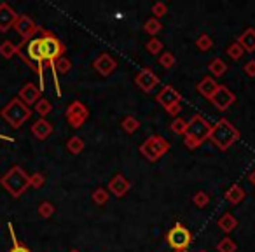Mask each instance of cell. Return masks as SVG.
Returning <instances> with one entry per match:
<instances>
[{
	"instance_id": "1",
	"label": "cell",
	"mask_w": 255,
	"mask_h": 252,
	"mask_svg": "<svg viewBox=\"0 0 255 252\" xmlns=\"http://www.w3.org/2000/svg\"><path fill=\"white\" fill-rule=\"evenodd\" d=\"M211 125L201 114H194L187 123V131L184 135V144L189 149H198L210 140Z\"/></svg>"
},
{
	"instance_id": "2",
	"label": "cell",
	"mask_w": 255,
	"mask_h": 252,
	"mask_svg": "<svg viewBox=\"0 0 255 252\" xmlns=\"http://www.w3.org/2000/svg\"><path fill=\"white\" fill-rule=\"evenodd\" d=\"M210 140L217 145L220 151H227L231 145H234L240 140V130L226 118H220L211 126Z\"/></svg>"
},
{
	"instance_id": "3",
	"label": "cell",
	"mask_w": 255,
	"mask_h": 252,
	"mask_svg": "<svg viewBox=\"0 0 255 252\" xmlns=\"http://www.w3.org/2000/svg\"><path fill=\"white\" fill-rule=\"evenodd\" d=\"M0 186H2L12 198H19L23 196V193L30 188V175L26 174L19 165H14V167H11L0 177Z\"/></svg>"
},
{
	"instance_id": "4",
	"label": "cell",
	"mask_w": 255,
	"mask_h": 252,
	"mask_svg": "<svg viewBox=\"0 0 255 252\" xmlns=\"http://www.w3.org/2000/svg\"><path fill=\"white\" fill-rule=\"evenodd\" d=\"M32 114H34V112H32V109H30L28 105L23 104L19 98H11V100H9V104L5 105L2 111H0L2 119H4V121H7L9 126H11V128H14V130L21 128V126L30 119V116H32Z\"/></svg>"
},
{
	"instance_id": "5",
	"label": "cell",
	"mask_w": 255,
	"mask_h": 252,
	"mask_svg": "<svg viewBox=\"0 0 255 252\" xmlns=\"http://www.w3.org/2000/svg\"><path fill=\"white\" fill-rule=\"evenodd\" d=\"M170 147H171L170 140H166L163 135H151V137L140 145V154L144 156L147 161L155 163V161H159L170 151Z\"/></svg>"
},
{
	"instance_id": "6",
	"label": "cell",
	"mask_w": 255,
	"mask_h": 252,
	"mask_svg": "<svg viewBox=\"0 0 255 252\" xmlns=\"http://www.w3.org/2000/svg\"><path fill=\"white\" fill-rule=\"evenodd\" d=\"M39 32L42 34L41 39H42V53H44V62L48 63V65H51V63H54L56 60H59L63 55H65L67 48H65V44H63V42L59 41V39L56 37L52 32H49V30L41 28Z\"/></svg>"
},
{
	"instance_id": "7",
	"label": "cell",
	"mask_w": 255,
	"mask_h": 252,
	"mask_svg": "<svg viewBox=\"0 0 255 252\" xmlns=\"http://www.w3.org/2000/svg\"><path fill=\"white\" fill-rule=\"evenodd\" d=\"M166 242L173 251L184 252L189 249L191 242H193V233L184 226V224H175L173 228H170L166 233Z\"/></svg>"
},
{
	"instance_id": "8",
	"label": "cell",
	"mask_w": 255,
	"mask_h": 252,
	"mask_svg": "<svg viewBox=\"0 0 255 252\" xmlns=\"http://www.w3.org/2000/svg\"><path fill=\"white\" fill-rule=\"evenodd\" d=\"M65 118H67V123L72 126V128L79 130V128H82V126H84V123L88 121L89 111H88V107L82 104V102L75 100V102H72V104L67 107Z\"/></svg>"
},
{
	"instance_id": "9",
	"label": "cell",
	"mask_w": 255,
	"mask_h": 252,
	"mask_svg": "<svg viewBox=\"0 0 255 252\" xmlns=\"http://www.w3.org/2000/svg\"><path fill=\"white\" fill-rule=\"evenodd\" d=\"M14 30L19 34L21 41L26 44V42H30L32 39L35 37V34H37V32H39L41 28H39L37 23H35L34 19L30 18V16L19 14L18 21H16V25H14Z\"/></svg>"
},
{
	"instance_id": "10",
	"label": "cell",
	"mask_w": 255,
	"mask_h": 252,
	"mask_svg": "<svg viewBox=\"0 0 255 252\" xmlns=\"http://www.w3.org/2000/svg\"><path fill=\"white\" fill-rule=\"evenodd\" d=\"M210 102L213 104L215 109H218L220 112H226L227 109L236 102V97H234V93L231 91L229 88H226V86L220 84L217 91H215V95L210 98Z\"/></svg>"
},
{
	"instance_id": "11",
	"label": "cell",
	"mask_w": 255,
	"mask_h": 252,
	"mask_svg": "<svg viewBox=\"0 0 255 252\" xmlns=\"http://www.w3.org/2000/svg\"><path fill=\"white\" fill-rule=\"evenodd\" d=\"M135 84L144 93H151L154 91V88L159 84V77L152 68H142V70L135 75Z\"/></svg>"
},
{
	"instance_id": "12",
	"label": "cell",
	"mask_w": 255,
	"mask_h": 252,
	"mask_svg": "<svg viewBox=\"0 0 255 252\" xmlns=\"http://www.w3.org/2000/svg\"><path fill=\"white\" fill-rule=\"evenodd\" d=\"M155 100H157L159 105H163L166 111H170V109L175 107V105H182V95L173 88V86H164V88L157 93Z\"/></svg>"
},
{
	"instance_id": "13",
	"label": "cell",
	"mask_w": 255,
	"mask_h": 252,
	"mask_svg": "<svg viewBox=\"0 0 255 252\" xmlns=\"http://www.w3.org/2000/svg\"><path fill=\"white\" fill-rule=\"evenodd\" d=\"M93 68L100 75H103V77H108V75L114 74V70L117 68V62H115L114 56L108 55V53H102V55L97 56L95 62H93Z\"/></svg>"
},
{
	"instance_id": "14",
	"label": "cell",
	"mask_w": 255,
	"mask_h": 252,
	"mask_svg": "<svg viewBox=\"0 0 255 252\" xmlns=\"http://www.w3.org/2000/svg\"><path fill=\"white\" fill-rule=\"evenodd\" d=\"M130 189H131V182L122 174L114 175L107 184V191L110 194H114L115 198H124L126 194L130 193Z\"/></svg>"
},
{
	"instance_id": "15",
	"label": "cell",
	"mask_w": 255,
	"mask_h": 252,
	"mask_svg": "<svg viewBox=\"0 0 255 252\" xmlns=\"http://www.w3.org/2000/svg\"><path fill=\"white\" fill-rule=\"evenodd\" d=\"M19 14L7 4V2H2L0 4V32L5 34L11 28H14L16 21H18Z\"/></svg>"
},
{
	"instance_id": "16",
	"label": "cell",
	"mask_w": 255,
	"mask_h": 252,
	"mask_svg": "<svg viewBox=\"0 0 255 252\" xmlns=\"http://www.w3.org/2000/svg\"><path fill=\"white\" fill-rule=\"evenodd\" d=\"M41 88L39 86H35L34 82H25V84L21 86V89H19L18 93V98L23 102L25 105H28L30 109H32V105H35L39 100H41Z\"/></svg>"
},
{
	"instance_id": "17",
	"label": "cell",
	"mask_w": 255,
	"mask_h": 252,
	"mask_svg": "<svg viewBox=\"0 0 255 252\" xmlns=\"http://www.w3.org/2000/svg\"><path fill=\"white\" fill-rule=\"evenodd\" d=\"M32 133L37 140H46L51 137L52 133V125L51 121H48L46 118H39L37 121L32 125Z\"/></svg>"
},
{
	"instance_id": "18",
	"label": "cell",
	"mask_w": 255,
	"mask_h": 252,
	"mask_svg": "<svg viewBox=\"0 0 255 252\" xmlns=\"http://www.w3.org/2000/svg\"><path fill=\"white\" fill-rule=\"evenodd\" d=\"M218 86L220 84H218L211 75H204V77L200 81V84H198V93H200L201 97L206 98V100H210V98L215 95V91L218 89Z\"/></svg>"
},
{
	"instance_id": "19",
	"label": "cell",
	"mask_w": 255,
	"mask_h": 252,
	"mask_svg": "<svg viewBox=\"0 0 255 252\" xmlns=\"http://www.w3.org/2000/svg\"><path fill=\"white\" fill-rule=\"evenodd\" d=\"M245 189L241 188L240 184H233L229 189L226 191V194H224V198H226V201L227 203H231V205H238V203H241V201L245 200Z\"/></svg>"
},
{
	"instance_id": "20",
	"label": "cell",
	"mask_w": 255,
	"mask_h": 252,
	"mask_svg": "<svg viewBox=\"0 0 255 252\" xmlns=\"http://www.w3.org/2000/svg\"><path fill=\"white\" fill-rule=\"evenodd\" d=\"M238 44L245 49V53L255 51V28H247L238 39Z\"/></svg>"
},
{
	"instance_id": "21",
	"label": "cell",
	"mask_w": 255,
	"mask_h": 252,
	"mask_svg": "<svg viewBox=\"0 0 255 252\" xmlns=\"http://www.w3.org/2000/svg\"><path fill=\"white\" fill-rule=\"evenodd\" d=\"M217 226L220 228L224 233H231V231H234L238 228V221H236V217H234L233 214L226 212L224 215H220V217H218Z\"/></svg>"
},
{
	"instance_id": "22",
	"label": "cell",
	"mask_w": 255,
	"mask_h": 252,
	"mask_svg": "<svg viewBox=\"0 0 255 252\" xmlns=\"http://www.w3.org/2000/svg\"><path fill=\"white\" fill-rule=\"evenodd\" d=\"M208 68H210L213 77H222V75H226L227 72V65L222 58H213L210 62V65H208Z\"/></svg>"
},
{
	"instance_id": "23",
	"label": "cell",
	"mask_w": 255,
	"mask_h": 252,
	"mask_svg": "<svg viewBox=\"0 0 255 252\" xmlns=\"http://www.w3.org/2000/svg\"><path fill=\"white\" fill-rule=\"evenodd\" d=\"M84 147H86L84 140H82L79 135H74V137H70L67 140V151L70 152V154H74V156L81 154V152L84 151Z\"/></svg>"
},
{
	"instance_id": "24",
	"label": "cell",
	"mask_w": 255,
	"mask_h": 252,
	"mask_svg": "<svg viewBox=\"0 0 255 252\" xmlns=\"http://www.w3.org/2000/svg\"><path fill=\"white\" fill-rule=\"evenodd\" d=\"M16 53H18V46H16L12 41H9V39L0 44V56H2V58L11 60L16 56Z\"/></svg>"
},
{
	"instance_id": "25",
	"label": "cell",
	"mask_w": 255,
	"mask_h": 252,
	"mask_svg": "<svg viewBox=\"0 0 255 252\" xmlns=\"http://www.w3.org/2000/svg\"><path fill=\"white\" fill-rule=\"evenodd\" d=\"M121 126L126 133L131 135V133H135V131H138V128H140V121H138L137 118H133V116H126V118L122 119Z\"/></svg>"
},
{
	"instance_id": "26",
	"label": "cell",
	"mask_w": 255,
	"mask_h": 252,
	"mask_svg": "<svg viewBox=\"0 0 255 252\" xmlns=\"http://www.w3.org/2000/svg\"><path fill=\"white\" fill-rule=\"evenodd\" d=\"M144 28H145V32H147L149 35H152V37H155V35H157L159 32H161V28H163V25H161V21H159V19H155L154 16H152V18H149L147 21H145Z\"/></svg>"
},
{
	"instance_id": "27",
	"label": "cell",
	"mask_w": 255,
	"mask_h": 252,
	"mask_svg": "<svg viewBox=\"0 0 255 252\" xmlns=\"http://www.w3.org/2000/svg\"><path fill=\"white\" fill-rule=\"evenodd\" d=\"M226 53H227V56H229L231 60H234V62H238V60H241L245 56V49L241 48L240 44H238V41L227 46Z\"/></svg>"
},
{
	"instance_id": "28",
	"label": "cell",
	"mask_w": 255,
	"mask_h": 252,
	"mask_svg": "<svg viewBox=\"0 0 255 252\" xmlns=\"http://www.w3.org/2000/svg\"><path fill=\"white\" fill-rule=\"evenodd\" d=\"M54 68H56V74H68L72 70V62L67 58V56H61L59 60L54 62Z\"/></svg>"
},
{
	"instance_id": "29",
	"label": "cell",
	"mask_w": 255,
	"mask_h": 252,
	"mask_svg": "<svg viewBox=\"0 0 255 252\" xmlns=\"http://www.w3.org/2000/svg\"><path fill=\"white\" fill-rule=\"evenodd\" d=\"M9 233H11V238H12V249L7 252H32V249H28L25 244H21V242L16 238L14 235V228H12V224L9 223Z\"/></svg>"
},
{
	"instance_id": "30",
	"label": "cell",
	"mask_w": 255,
	"mask_h": 252,
	"mask_svg": "<svg viewBox=\"0 0 255 252\" xmlns=\"http://www.w3.org/2000/svg\"><path fill=\"white\" fill-rule=\"evenodd\" d=\"M236 249H238L236 242L229 237L222 238V240L217 244V252H236Z\"/></svg>"
},
{
	"instance_id": "31",
	"label": "cell",
	"mask_w": 255,
	"mask_h": 252,
	"mask_svg": "<svg viewBox=\"0 0 255 252\" xmlns=\"http://www.w3.org/2000/svg\"><path fill=\"white\" fill-rule=\"evenodd\" d=\"M196 48L200 49V51H203V53L210 51V49L213 48V39H211L208 34H201L200 37H198V41H196Z\"/></svg>"
},
{
	"instance_id": "32",
	"label": "cell",
	"mask_w": 255,
	"mask_h": 252,
	"mask_svg": "<svg viewBox=\"0 0 255 252\" xmlns=\"http://www.w3.org/2000/svg\"><path fill=\"white\" fill-rule=\"evenodd\" d=\"M159 65H161L163 68H166V70L173 68L175 67V56H173V53H170V51L161 53V55H159Z\"/></svg>"
},
{
	"instance_id": "33",
	"label": "cell",
	"mask_w": 255,
	"mask_h": 252,
	"mask_svg": "<svg viewBox=\"0 0 255 252\" xmlns=\"http://www.w3.org/2000/svg\"><path fill=\"white\" fill-rule=\"evenodd\" d=\"M51 111H52V105L48 98H41V100L35 104V112H37L41 118H46Z\"/></svg>"
},
{
	"instance_id": "34",
	"label": "cell",
	"mask_w": 255,
	"mask_h": 252,
	"mask_svg": "<svg viewBox=\"0 0 255 252\" xmlns=\"http://www.w3.org/2000/svg\"><path fill=\"white\" fill-rule=\"evenodd\" d=\"M147 53L149 55H152V56H159L161 53H163V42L159 41V39H155V37H152L151 41L147 42Z\"/></svg>"
},
{
	"instance_id": "35",
	"label": "cell",
	"mask_w": 255,
	"mask_h": 252,
	"mask_svg": "<svg viewBox=\"0 0 255 252\" xmlns=\"http://www.w3.org/2000/svg\"><path fill=\"white\" fill-rule=\"evenodd\" d=\"M108 198H110V194H108L107 189L103 188H98L93 191V201L97 205H105L108 201Z\"/></svg>"
},
{
	"instance_id": "36",
	"label": "cell",
	"mask_w": 255,
	"mask_h": 252,
	"mask_svg": "<svg viewBox=\"0 0 255 252\" xmlns=\"http://www.w3.org/2000/svg\"><path fill=\"white\" fill-rule=\"evenodd\" d=\"M187 123H189V119L175 118L173 123H171V130H173V133H177V135H185V131H187Z\"/></svg>"
},
{
	"instance_id": "37",
	"label": "cell",
	"mask_w": 255,
	"mask_h": 252,
	"mask_svg": "<svg viewBox=\"0 0 255 252\" xmlns=\"http://www.w3.org/2000/svg\"><path fill=\"white\" fill-rule=\"evenodd\" d=\"M193 203L196 205L198 208H204L208 203H210V196H208L204 191H198V193L193 196Z\"/></svg>"
},
{
	"instance_id": "38",
	"label": "cell",
	"mask_w": 255,
	"mask_h": 252,
	"mask_svg": "<svg viewBox=\"0 0 255 252\" xmlns=\"http://www.w3.org/2000/svg\"><path fill=\"white\" fill-rule=\"evenodd\" d=\"M54 205L51 203V201H42L41 205H39V215L44 219H49L52 214H54Z\"/></svg>"
},
{
	"instance_id": "39",
	"label": "cell",
	"mask_w": 255,
	"mask_h": 252,
	"mask_svg": "<svg viewBox=\"0 0 255 252\" xmlns=\"http://www.w3.org/2000/svg\"><path fill=\"white\" fill-rule=\"evenodd\" d=\"M44 184H46V177L41 174V172H35V174L30 175V188L41 189V188H44Z\"/></svg>"
},
{
	"instance_id": "40",
	"label": "cell",
	"mask_w": 255,
	"mask_h": 252,
	"mask_svg": "<svg viewBox=\"0 0 255 252\" xmlns=\"http://www.w3.org/2000/svg\"><path fill=\"white\" fill-rule=\"evenodd\" d=\"M166 12H168V5L164 4V2H155V4L152 5V14H154L155 19L163 18Z\"/></svg>"
},
{
	"instance_id": "41",
	"label": "cell",
	"mask_w": 255,
	"mask_h": 252,
	"mask_svg": "<svg viewBox=\"0 0 255 252\" xmlns=\"http://www.w3.org/2000/svg\"><path fill=\"white\" fill-rule=\"evenodd\" d=\"M243 70H245V74H247L248 77H255V60H250V62L245 63Z\"/></svg>"
},
{
	"instance_id": "42",
	"label": "cell",
	"mask_w": 255,
	"mask_h": 252,
	"mask_svg": "<svg viewBox=\"0 0 255 252\" xmlns=\"http://www.w3.org/2000/svg\"><path fill=\"white\" fill-rule=\"evenodd\" d=\"M248 182H250L252 186H255V170L250 172V175H248Z\"/></svg>"
},
{
	"instance_id": "43",
	"label": "cell",
	"mask_w": 255,
	"mask_h": 252,
	"mask_svg": "<svg viewBox=\"0 0 255 252\" xmlns=\"http://www.w3.org/2000/svg\"><path fill=\"white\" fill-rule=\"evenodd\" d=\"M68 252H81V251H79V249H70Z\"/></svg>"
},
{
	"instance_id": "44",
	"label": "cell",
	"mask_w": 255,
	"mask_h": 252,
	"mask_svg": "<svg viewBox=\"0 0 255 252\" xmlns=\"http://www.w3.org/2000/svg\"><path fill=\"white\" fill-rule=\"evenodd\" d=\"M198 252H208V251H198Z\"/></svg>"
}]
</instances>
